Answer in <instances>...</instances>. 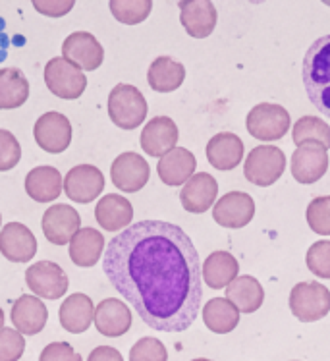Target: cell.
<instances>
[{
  "label": "cell",
  "mask_w": 330,
  "mask_h": 361,
  "mask_svg": "<svg viewBox=\"0 0 330 361\" xmlns=\"http://www.w3.org/2000/svg\"><path fill=\"white\" fill-rule=\"evenodd\" d=\"M103 271L118 294L159 332H183L203 300V267L191 238L164 221H140L106 243Z\"/></svg>",
  "instance_id": "6da1fadb"
},
{
  "label": "cell",
  "mask_w": 330,
  "mask_h": 361,
  "mask_svg": "<svg viewBox=\"0 0 330 361\" xmlns=\"http://www.w3.org/2000/svg\"><path fill=\"white\" fill-rule=\"evenodd\" d=\"M301 78L311 104L330 120V33L317 39L307 49Z\"/></svg>",
  "instance_id": "7a4b0ae2"
},
{
  "label": "cell",
  "mask_w": 330,
  "mask_h": 361,
  "mask_svg": "<svg viewBox=\"0 0 330 361\" xmlns=\"http://www.w3.org/2000/svg\"><path fill=\"white\" fill-rule=\"evenodd\" d=\"M147 101L140 89L118 83L109 95V116L122 130H135L147 118Z\"/></svg>",
  "instance_id": "3957f363"
},
{
  "label": "cell",
  "mask_w": 330,
  "mask_h": 361,
  "mask_svg": "<svg viewBox=\"0 0 330 361\" xmlns=\"http://www.w3.org/2000/svg\"><path fill=\"white\" fill-rule=\"evenodd\" d=\"M286 170V155L284 151L274 145H259L250 151V155L243 164V176L248 182L269 188L274 182H279L280 176Z\"/></svg>",
  "instance_id": "277c9868"
},
{
  "label": "cell",
  "mask_w": 330,
  "mask_h": 361,
  "mask_svg": "<svg viewBox=\"0 0 330 361\" xmlns=\"http://www.w3.org/2000/svg\"><path fill=\"white\" fill-rule=\"evenodd\" d=\"M290 310L301 323H315L330 313V290L319 282H300L290 292Z\"/></svg>",
  "instance_id": "5b68a950"
},
{
  "label": "cell",
  "mask_w": 330,
  "mask_h": 361,
  "mask_svg": "<svg viewBox=\"0 0 330 361\" xmlns=\"http://www.w3.org/2000/svg\"><path fill=\"white\" fill-rule=\"evenodd\" d=\"M290 124H292L290 112L284 106L272 103L255 104L248 114V120H245L251 137L267 141V143L282 140L290 130Z\"/></svg>",
  "instance_id": "8992f818"
},
{
  "label": "cell",
  "mask_w": 330,
  "mask_h": 361,
  "mask_svg": "<svg viewBox=\"0 0 330 361\" xmlns=\"http://www.w3.org/2000/svg\"><path fill=\"white\" fill-rule=\"evenodd\" d=\"M44 83L52 95L64 101H73L83 95V91L87 87V78L83 74V70L73 66L72 62L66 59H51L44 66Z\"/></svg>",
  "instance_id": "52a82bcc"
},
{
  "label": "cell",
  "mask_w": 330,
  "mask_h": 361,
  "mask_svg": "<svg viewBox=\"0 0 330 361\" xmlns=\"http://www.w3.org/2000/svg\"><path fill=\"white\" fill-rule=\"evenodd\" d=\"M25 284L37 298L59 300L68 292V274L59 263L39 261L25 271Z\"/></svg>",
  "instance_id": "ba28073f"
},
{
  "label": "cell",
  "mask_w": 330,
  "mask_h": 361,
  "mask_svg": "<svg viewBox=\"0 0 330 361\" xmlns=\"http://www.w3.org/2000/svg\"><path fill=\"white\" fill-rule=\"evenodd\" d=\"M33 135H35L37 145L43 151L59 155V153H64L72 143V124L60 112H44L35 122Z\"/></svg>",
  "instance_id": "9c48e42d"
},
{
  "label": "cell",
  "mask_w": 330,
  "mask_h": 361,
  "mask_svg": "<svg viewBox=\"0 0 330 361\" xmlns=\"http://www.w3.org/2000/svg\"><path fill=\"white\" fill-rule=\"evenodd\" d=\"M62 59L85 72L101 68L104 60L103 44L89 31H73L62 43Z\"/></svg>",
  "instance_id": "30bf717a"
},
{
  "label": "cell",
  "mask_w": 330,
  "mask_h": 361,
  "mask_svg": "<svg viewBox=\"0 0 330 361\" xmlns=\"http://www.w3.org/2000/svg\"><path fill=\"white\" fill-rule=\"evenodd\" d=\"M110 178L112 184L116 185L120 192L135 193L143 190L151 178L149 162L138 153H122L118 155L110 166Z\"/></svg>",
  "instance_id": "8fae6325"
},
{
  "label": "cell",
  "mask_w": 330,
  "mask_h": 361,
  "mask_svg": "<svg viewBox=\"0 0 330 361\" xmlns=\"http://www.w3.org/2000/svg\"><path fill=\"white\" fill-rule=\"evenodd\" d=\"M255 216V201L250 193L230 192L222 195L213 207V219L222 228H243Z\"/></svg>",
  "instance_id": "7c38bea8"
},
{
  "label": "cell",
  "mask_w": 330,
  "mask_h": 361,
  "mask_svg": "<svg viewBox=\"0 0 330 361\" xmlns=\"http://www.w3.org/2000/svg\"><path fill=\"white\" fill-rule=\"evenodd\" d=\"M81 216L80 213L70 205H56L49 207L43 214L41 221V230L44 238L54 245H64L72 242V238L80 232Z\"/></svg>",
  "instance_id": "4fadbf2b"
},
{
  "label": "cell",
  "mask_w": 330,
  "mask_h": 361,
  "mask_svg": "<svg viewBox=\"0 0 330 361\" xmlns=\"http://www.w3.org/2000/svg\"><path fill=\"white\" fill-rule=\"evenodd\" d=\"M104 190V176L101 170L93 164H80L73 166L64 178V192L68 200L87 205L95 201Z\"/></svg>",
  "instance_id": "5bb4252c"
},
{
  "label": "cell",
  "mask_w": 330,
  "mask_h": 361,
  "mask_svg": "<svg viewBox=\"0 0 330 361\" xmlns=\"http://www.w3.org/2000/svg\"><path fill=\"white\" fill-rule=\"evenodd\" d=\"M329 170V151L319 143H305L293 151L292 176L300 184H315Z\"/></svg>",
  "instance_id": "9a60e30c"
},
{
  "label": "cell",
  "mask_w": 330,
  "mask_h": 361,
  "mask_svg": "<svg viewBox=\"0 0 330 361\" xmlns=\"http://www.w3.org/2000/svg\"><path fill=\"white\" fill-rule=\"evenodd\" d=\"M180 22L185 33L193 39H205L216 27V8L209 0H182L180 4Z\"/></svg>",
  "instance_id": "2e32d148"
},
{
  "label": "cell",
  "mask_w": 330,
  "mask_h": 361,
  "mask_svg": "<svg viewBox=\"0 0 330 361\" xmlns=\"http://www.w3.org/2000/svg\"><path fill=\"white\" fill-rule=\"evenodd\" d=\"M0 253L12 263H28L37 253L35 234L22 222H10L0 230Z\"/></svg>",
  "instance_id": "e0dca14e"
},
{
  "label": "cell",
  "mask_w": 330,
  "mask_h": 361,
  "mask_svg": "<svg viewBox=\"0 0 330 361\" xmlns=\"http://www.w3.org/2000/svg\"><path fill=\"white\" fill-rule=\"evenodd\" d=\"M178 132L176 122L169 116H154L149 120L141 132V149L145 151L149 157H164L170 153L172 149H176Z\"/></svg>",
  "instance_id": "ac0fdd59"
},
{
  "label": "cell",
  "mask_w": 330,
  "mask_h": 361,
  "mask_svg": "<svg viewBox=\"0 0 330 361\" xmlns=\"http://www.w3.org/2000/svg\"><path fill=\"white\" fill-rule=\"evenodd\" d=\"M216 195H219L216 180L207 172H199L183 184L182 192H180V201L188 213L201 214L207 213L214 205Z\"/></svg>",
  "instance_id": "d6986e66"
},
{
  "label": "cell",
  "mask_w": 330,
  "mask_h": 361,
  "mask_svg": "<svg viewBox=\"0 0 330 361\" xmlns=\"http://www.w3.org/2000/svg\"><path fill=\"white\" fill-rule=\"evenodd\" d=\"M95 329L109 338L124 336L132 329V311L122 300L106 298L95 307Z\"/></svg>",
  "instance_id": "ffe728a7"
},
{
  "label": "cell",
  "mask_w": 330,
  "mask_h": 361,
  "mask_svg": "<svg viewBox=\"0 0 330 361\" xmlns=\"http://www.w3.org/2000/svg\"><path fill=\"white\" fill-rule=\"evenodd\" d=\"M12 323L23 336H35L49 321V310L37 295L23 294L12 305Z\"/></svg>",
  "instance_id": "44dd1931"
},
{
  "label": "cell",
  "mask_w": 330,
  "mask_h": 361,
  "mask_svg": "<svg viewBox=\"0 0 330 361\" xmlns=\"http://www.w3.org/2000/svg\"><path fill=\"white\" fill-rule=\"evenodd\" d=\"M60 326L72 334H81L95 323V303L87 294L68 295L59 311Z\"/></svg>",
  "instance_id": "7402d4cb"
},
{
  "label": "cell",
  "mask_w": 330,
  "mask_h": 361,
  "mask_svg": "<svg viewBox=\"0 0 330 361\" xmlns=\"http://www.w3.org/2000/svg\"><path fill=\"white\" fill-rule=\"evenodd\" d=\"M195 169H197L195 155L185 147L172 149L170 153L161 157L159 164H157V172H159L161 182L172 185V188L185 184L195 174Z\"/></svg>",
  "instance_id": "603a6c76"
},
{
  "label": "cell",
  "mask_w": 330,
  "mask_h": 361,
  "mask_svg": "<svg viewBox=\"0 0 330 361\" xmlns=\"http://www.w3.org/2000/svg\"><path fill=\"white\" fill-rule=\"evenodd\" d=\"M95 219L99 226L106 232H118L132 226L133 207L130 201L118 195V193H106L99 200L95 207Z\"/></svg>",
  "instance_id": "cb8c5ba5"
},
{
  "label": "cell",
  "mask_w": 330,
  "mask_h": 361,
  "mask_svg": "<svg viewBox=\"0 0 330 361\" xmlns=\"http://www.w3.org/2000/svg\"><path fill=\"white\" fill-rule=\"evenodd\" d=\"M205 155L216 170H232L243 159V141L236 133H216L207 143Z\"/></svg>",
  "instance_id": "d4e9b609"
},
{
  "label": "cell",
  "mask_w": 330,
  "mask_h": 361,
  "mask_svg": "<svg viewBox=\"0 0 330 361\" xmlns=\"http://www.w3.org/2000/svg\"><path fill=\"white\" fill-rule=\"evenodd\" d=\"M64 190V178L54 166H35L25 176V192L37 203H51Z\"/></svg>",
  "instance_id": "484cf974"
},
{
  "label": "cell",
  "mask_w": 330,
  "mask_h": 361,
  "mask_svg": "<svg viewBox=\"0 0 330 361\" xmlns=\"http://www.w3.org/2000/svg\"><path fill=\"white\" fill-rule=\"evenodd\" d=\"M104 236L95 228H80V232L72 238L70 242V259L73 261V265L83 267H95L99 263V259L103 257L104 251Z\"/></svg>",
  "instance_id": "4316f807"
},
{
  "label": "cell",
  "mask_w": 330,
  "mask_h": 361,
  "mask_svg": "<svg viewBox=\"0 0 330 361\" xmlns=\"http://www.w3.org/2000/svg\"><path fill=\"white\" fill-rule=\"evenodd\" d=\"M240 274L238 259L228 251H213L203 263V281L211 290L228 288Z\"/></svg>",
  "instance_id": "83f0119b"
},
{
  "label": "cell",
  "mask_w": 330,
  "mask_h": 361,
  "mask_svg": "<svg viewBox=\"0 0 330 361\" xmlns=\"http://www.w3.org/2000/svg\"><path fill=\"white\" fill-rule=\"evenodd\" d=\"M185 80V68L182 62L170 59V56H159L153 60L147 72V81L157 93H172L180 89Z\"/></svg>",
  "instance_id": "f1b7e54d"
},
{
  "label": "cell",
  "mask_w": 330,
  "mask_h": 361,
  "mask_svg": "<svg viewBox=\"0 0 330 361\" xmlns=\"http://www.w3.org/2000/svg\"><path fill=\"white\" fill-rule=\"evenodd\" d=\"M30 99V81L18 68L0 70V111H14Z\"/></svg>",
  "instance_id": "f546056e"
},
{
  "label": "cell",
  "mask_w": 330,
  "mask_h": 361,
  "mask_svg": "<svg viewBox=\"0 0 330 361\" xmlns=\"http://www.w3.org/2000/svg\"><path fill=\"white\" fill-rule=\"evenodd\" d=\"M226 300L240 313H255L264 302V290L253 276H238L226 288Z\"/></svg>",
  "instance_id": "4dcf8cb0"
},
{
  "label": "cell",
  "mask_w": 330,
  "mask_h": 361,
  "mask_svg": "<svg viewBox=\"0 0 330 361\" xmlns=\"http://www.w3.org/2000/svg\"><path fill=\"white\" fill-rule=\"evenodd\" d=\"M203 323L214 334H228L240 323V311L226 298H213L203 305Z\"/></svg>",
  "instance_id": "1f68e13d"
},
{
  "label": "cell",
  "mask_w": 330,
  "mask_h": 361,
  "mask_svg": "<svg viewBox=\"0 0 330 361\" xmlns=\"http://www.w3.org/2000/svg\"><path fill=\"white\" fill-rule=\"evenodd\" d=\"M293 143L301 147L305 143H319L323 147H330V126L324 120L315 116H301L292 130Z\"/></svg>",
  "instance_id": "d6a6232c"
},
{
  "label": "cell",
  "mask_w": 330,
  "mask_h": 361,
  "mask_svg": "<svg viewBox=\"0 0 330 361\" xmlns=\"http://www.w3.org/2000/svg\"><path fill=\"white\" fill-rule=\"evenodd\" d=\"M109 6L112 16L120 23L138 25L149 18L151 10H153V2L151 0H112Z\"/></svg>",
  "instance_id": "836d02e7"
},
{
  "label": "cell",
  "mask_w": 330,
  "mask_h": 361,
  "mask_svg": "<svg viewBox=\"0 0 330 361\" xmlns=\"http://www.w3.org/2000/svg\"><path fill=\"white\" fill-rule=\"evenodd\" d=\"M309 228L321 236H330V195L315 197L307 207Z\"/></svg>",
  "instance_id": "e575fe53"
},
{
  "label": "cell",
  "mask_w": 330,
  "mask_h": 361,
  "mask_svg": "<svg viewBox=\"0 0 330 361\" xmlns=\"http://www.w3.org/2000/svg\"><path fill=\"white\" fill-rule=\"evenodd\" d=\"M307 269L319 279H330V242L319 240L307 250Z\"/></svg>",
  "instance_id": "d590c367"
},
{
  "label": "cell",
  "mask_w": 330,
  "mask_h": 361,
  "mask_svg": "<svg viewBox=\"0 0 330 361\" xmlns=\"http://www.w3.org/2000/svg\"><path fill=\"white\" fill-rule=\"evenodd\" d=\"M130 361H169V352L161 340L145 336L132 346Z\"/></svg>",
  "instance_id": "8d00e7d4"
},
{
  "label": "cell",
  "mask_w": 330,
  "mask_h": 361,
  "mask_svg": "<svg viewBox=\"0 0 330 361\" xmlns=\"http://www.w3.org/2000/svg\"><path fill=\"white\" fill-rule=\"evenodd\" d=\"M25 352V338L16 329H0V361L22 360Z\"/></svg>",
  "instance_id": "74e56055"
},
{
  "label": "cell",
  "mask_w": 330,
  "mask_h": 361,
  "mask_svg": "<svg viewBox=\"0 0 330 361\" xmlns=\"http://www.w3.org/2000/svg\"><path fill=\"white\" fill-rule=\"evenodd\" d=\"M22 159V145L8 130H0V172L12 170Z\"/></svg>",
  "instance_id": "f35d334b"
},
{
  "label": "cell",
  "mask_w": 330,
  "mask_h": 361,
  "mask_svg": "<svg viewBox=\"0 0 330 361\" xmlns=\"http://www.w3.org/2000/svg\"><path fill=\"white\" fill-rule=\"evenodd\" d=\"M39 361H83L68 342H52L39 355Z\"/></svg>",
  "instance_id": "ab89813d"
},
{
  "label": "cell",
  "mask_w": 330,
  "mask_h": 361,
  "mask_svg": "<svg viewBox=\"0 0 330 361\" xmlns=\"http://www.w3.org/2000/svg\"><path fill=\"white\" fill-rule=\"evenodd\" d=\"M33 6H35L43 16L60 18V16H66L68 12L72 10L73 2L72 0H64V2H60V0H44V2H39V0H35Z\"/></svg>",
  "instance_id": "60d3db41"
},
{
  "label": "cell",
  "mask_w": 330,
  "mask_h": 361,
  "mask_svg": "<svg viewBox=\"0 0 330 361\" xmlns=\"http://www.w3.org/2000/svg\"><path fill=\"white\" fill-rule=\"evenodd\" d=\"M87 361H124L122 354L118 352L116 348L112 346H97L91 354H89Z\"/></svg>",
  "instance_id": "b9f144b4"
},
{
  "label": "cell",
  "mask_w": 330,
  "mask_h": 361,
  "mask_svg": "<svg viewBox=\"0 0 330 361\" xmlns=\"http://www.w3.org/2000/svg\"><path fill=\"white\" fill-rule=\"evenodd\" d=\"M0 329H4V310L0 307Z\"/></svg>",
  "instance_id": "7bdbcfd3"
},
{
  "label": "cell",
  "mask_w": 330,
  "mask_h": 361,
  "mask_svg": "<svg viewBox=\"0 0 330 361\" xmlns=\"http://www.w3.org/2000/svg\"><path fill=\"white\" fill-rule=\"evenodd\" d=\"M191 361H211V360H205V357H197V360H191Z\"/></svg>",
  "instance_id": "ee69618b"
},
{
  "label": "cell",
  "mask_w": 330,
  "mask_h": 361,
  "mask_svg": "<svg viewBox=\"0 0 330 361\" xmlns=\"http://www.w3.org/2000/svg\"><path fill=\"white\" fill-rule=\"evenodd\" d=\"M0 230H2V214H0Z\"/></svg>",
  "instance_id": "f6af8a7d"
}]
</instances>
